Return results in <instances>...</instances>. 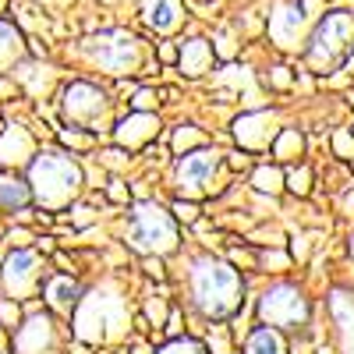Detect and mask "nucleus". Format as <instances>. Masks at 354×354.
<instances>
[{
    "label": "nucleus",
    "instance_id": "obj_1",
    "mask_svg": "<svg viewBox=\"0 0 354 354\" xmlns=\"http://www.w3.org/2000/svg\"><path fill=\"white\" fill-rule=\"evenodd\" d=\"M188 283H192V305L205 319H227V315H234L241 308L245 283H241L238 270L220 262V259H213V255L195 259Z\"/></svg>",
    "mask_w": 354,
    "mask_h": 354
},
{
    "label": "nucleus",
    "instance_id": "obj_2",
    "mask_svg": "<svg viewBox=\"0 0 354 354\" xmlns=\"http://www.w3.org/2000/svg\"><path fill=\"white\" fill-rule=\"evenodd\" d=\"M28 192H32V198L39 205H46V209H61V205L71 202V195L78 192L82 185V170L71 156L57 153V149H46L36 156L32 170H28Z\"/></svg>",
    "mask_w": 354,
    "mask_h": 354
},
{
    "label": "nucleus",
    "instance_id": "obj_3",
    "mask_svg": "<svg viewBox=\"0 0 354 354\" xmlns=\"http://www.w3.org/2000/svg\"><path fill=\"white\" fill-rule=\"evenodd\" d=\"M128 241L135 252L142 255H163L177 248V230L170 213H163L160 205L153 202H142L128 213Z\"/></svg>",
    "mask_w": 354,
    "mask_h": 354
},
{
    "label": "nucleus",
    "instance_id": "obj_4",
    "mask_svg": "<svg viewBox=\"0 0 354 354\" xmlns=\"http://www.w3.org/2000/svg\"><path fill=\"white\" fill-rule=\"evenodd\" d=\"M351 43H354V15H347V11L326 15V18L319 21L312 43H308V64L315 71L337 68L340 61H347Z\"/></svg>",
    "mask_w": 354,
    "mask_h": 354
},
{
    "label": "nucleus",
    "instance_id": "obj_5",
    "mask_svg": "<svg viewBox=\"0 0 354 354\" xmlns=\"http://www.w3.org/2000/svg\"><path fill=\"white\" fill-rule=\"evenodd\" d=\"M259 315L273 330H301L308 326L312 308H308V298L294 283H273L259 298Z\"/></svg>",
    "mask_w": 354,
    "mask_h": 354
},
{
    "label": "nucleus",
    "instance_id": "obj_6",
    "mask_svg": "<svg viewBox=\"0 0 354 354\" xmlns=\"http://www.w3.org/2000/svg\"><path fill=\"white\" fill-rule=\"evenodd\" d=\"M85 53L93 57L100 68H106L113 75H124L138 61V39L128 36V32H103V36L85 43Z\"/></svg>",
    "mask_w": 354,
    "mask_h": 354
},
{
    "label": "nucleus",
    "instance_id": "obj_7",
    "mask_svg": "<svg viewBox=\"0 0 354 354\" xmlns=\"http://www.w3.org/2000/svg\"><path fill=\"white\" fill-rule=\"evenodd\" d=\"M216 167H220V156L213 149H198V153H185L181 163H177V174H174V181H177V192L181 195H205L213 185V177H216Z\"/></svg>",
    "mask_w": 354,
    "mask_h": 354
},
{
    "label": "nucleus",
    "instance_id": "obj_8",
    "mask_svg": "<svg viewBox=\"0 0 354 354\" xmlns=\"http://www.w3.org/2000/svg\"><path fill=\"white\" fill-rule=\"evenodd\" d=\"M110 110V100L100 93L93 82H71L64 93V113L75 124H96L100 117Z\"/></svg>",
    "mask_w": 354,
    "mask_h": 354
},
{
    "label": "nucleus",
    "instance_id": "obj_9",
    "mask_svg": "<svg viewBox=\"0 0 354 354\" xmlns=\"http://www.w3.org/2000/svg\"><path fill=\"white\" fill-rule=\"evenodd\" d=\"M36 255L32 252H11L4 270H0V277H4V287L11 298H21V294H28L36 287Z\"/></svg>",
    "mask_w": 354,
    "mask_h": 354
},
{
    "label": "nucleus",
    "instance_id": "obj_10",
    "mask_svg": "<svg viewBox=\"0 0 354 354\" xmlns=\"http://www.w3.org/2000/svg\"><path fill=\"white\" fill-rule=\"evenodd\" d=\"M53 347H57V333L46 315H32L18 330V354H53Z\"/></svg>",
    "mask_w": 354,
    "mask_h": 354
},
{
    "label": "nucleus",
    "instance_id": "obj_11",
    "mask_svg": "<svg viewBox=\"0 0 354 354\" xmlns=\"http://www.w3.org/2000/svg\"><path fill=\"white\" fill-rule=\"evenodd\" d=\"M209 64H213V46L205 43V39H188V43H181V71H185V75L198 78V75L209 71Z\"/></svg>",
    "mask_w": 354,
    "mask_h": 354
},
{
    "label": "nucleus",
    "instance_id": "obj_12",
    "mask_svg": "<svg viewBox=\"0 0 354 354\" xmlns=\"http://www.w3.org/2000/svg\"><path fill=\"white\" fill-rule=\"evenodd\" d=\"M301 25H305V8L298 4V0H290V4H283V8H280V15L273 18V32H277L280 46H290L294 32H298Z\"/></svg>",
    "mask_w": 354,
    "mask_h": 354
},
{
    "label": "nucleus",
    "instance_id": "obj_13",
    "mask_svg": "<svg viewBox=\"0 0 354 354\" xmlns=\"http://www.w3.org/2000/svg\"><path fill=\"white\" fill-rule=\"evenodd\" d=\"M32 202V192H28V185L21 181V177H11V174H4L0 177V205L4 209H25V205Z\"/></svg>",
    "mask_w": 354,
    "mask_h": 354
},
{
    "label": "nucleus",
    "instance_id": "obj_14",
    "mask_svg": "<svg viewBox=\"0 0 354 354\" xmlns=\"http://www.w3.org/2000/svg\"><path fill=\"white\" fill-rule=\"evenodd\" d=\"M21 53H25V43L18 36V28L11 21H0V71L11 68L21 61Z\"/></svg>",
    "mask_w": 354,
    "mask_h": 354
},
{
    "label": "nucleus",
    "instance_id": "obj_15",
    "mask_svg": "<svg viewBox=\"0 0 354 354\" xmlns=\"http://www.w3.org/2000/svg\"><path fill=\"white\" fill-rule=\"evenodd\" d=\"M245 354H287V351H283V337H280V330H273V326H259V330L248 337Z\"/></svg>",
    "mask_w": 354,
    "mask_h": 354
},
{
    "label": "nucleus",
    "instance_id": "obj_16",
    "mask_svg": "<svg viewBox=\"0 0 354 354\" xmlns=\"http://www.w3.org/2000/svg\"><path fill=\"white\" fill-rule=\"evenodd\" d=\"M145 18L156 32H170L177 25V0H149L145 4Z\"/></svg>",
    "mask_w": 354,
    "mask_h": 354
},
{
    "label": "nucleus",
    "instance_id": "obj_17",
    "mask_svg": "<svg viewBox=\"0 0 354 354\" xmlns=\"http://www.w3.org/2000/svg\"><path fill=\"white\" fill-rule=\"evenodd\" d=\"M46 298L57 305V308H71L75 298H78V287L71 280H50L46 283Z\"/></svg>",
    "mask_w": 354,
    "mask_h": 354
},
{
    "label": "nucleus",
    "instance_id": "obj_18",
    "mask_svg": "<svg viewBox=\"0 0 354 354\" xmlns=\"http://www.w3.org/2000/svg\"><path fill=\"white\" fill-rule=\"evenodd\" d=\"M294 153H301V135H298V131H283V138H280V145H277V156L290 160Z\"/></svg>",
    "mask_w": 354,
    "mask_h": 354
},
{
    "label": "nucleus",
    "instance_id": "obj_19",
    "mask_svg": "<svg viewBox=\"0 0 354 354\" xmlns=\"http://www.w3.org/2000/svg\"><path fill=\"white\" fill-rule=\"evenodd\" d=\"M255 185H259L262 192H277V188H280V174H277V170H259V174H255Z\"/></svg>",
    "mask_w": 354,
    "mask_h": 354
},
{
    "label": "nucleus",
    "instance_id": "obj_20",
    "mask_svg": "<svg viewBox=\"0 0 354 354\" xmlns=\"http://www.w3.org/2000/svg\"><path fill=\"white\" fill-rule=\"evenodd\" d=\"M160 354H202V347H198V344H192V340H177V344L163 347Z\"/></svg>",
    "mask_w": 354,
    "mask_h": 354
},
{
    "label": "nucleus",
    "instance_id": "obj_21",
    "mask_svg": "<svg viewBox=\"0 0 354 354\" xmlns=\"http://www.w3.org/2000/svg\"><path fill=\"white\" fill-rule=\"evenodd\" d=\"M177 216H181V220H195V205H185V202H177Z\"/></svg>",
    "mask_w": 354,
    "mask_h": 354
}]
</instances>
